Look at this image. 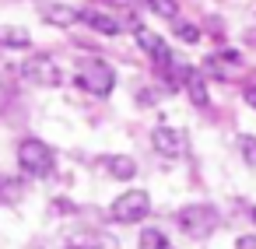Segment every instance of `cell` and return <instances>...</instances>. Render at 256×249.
Segmentation results:
<instances>
[{"mask_svg":"<svg viewBox=\"0 0 256 249\" xmlns=\"http://www.w3.org/2000/svg\"><path fill=\"white\" fill-rule=\"evenodd\" d=\"M74 81H78L81 92H88V95H95V98H106V95H112V88H116V70H112L106 60L92 56V60H81V64H78Z\"/></svg>","mask_w":256,"mask_h":249,"instance_id":"cell-1","label":"cell"},{"mask_svg":"<svg viewBox=\"0 0 256 249\" xmlns=\"http://www.w3.org/2000/svg\"><path fill=\"white\" fill-rule=\"evenodd\" d=\"M18 165H22L25 176H32V179H46V176L53 172V165H56V154H53V148H50L46 140H39V137H25V140L18 144Z\"/></svg>","mask_w":256,"mask_h":249,"instance_id":"cell-2","label":"cell"},{"mask_svg":"<svg viewBox=\"0 0 256 249\" xmlns=\"http://www.w3.org/2000/svg\"><path fill=\"white\" fill-rule=\"evenodd\" d=\"M176 221H179V228H182L190 238H207V235L218 232L221 214H218V207H210V204H190V207H182V210L176 214Z\"/></svg>","mask_w":256,"mask_h":249,"instance_id":"cell-3","label":"cell"},{"mask_svg":"<svg viewBox=\"0 0 256 249\" xmlns=\"http://www.w3.org/2000/svg\"><path fill=\"white\" fill-rule=\"evenodd\" d=\"M148 210H151V196H148V190H126L123 196H116L112 200V221H120V224H137V221H144L148 218Z\"/></svg>","mask_w":256,"mask_h":249,"instance_id":"cell-4","label":"cell"},{"mask_svg":"<svg viewBox=\"0 0 256 249\" xmlns=\"http://www.w3.org/2000/svg\"><path fill=\"white\" fill-rule=\"evenodd\" d=\"M22 78L25 81H32V84H39V88H56L60 81H64V74H60V67L50 60V56H28L25 64H22Z\"/></svg>","mask_w":256,"mask_h":249,"instance_id":"cell-5","label":"cell"},{"mask_svg":"<svg viewBox=\"0 0 256 249\" xmlns=\"http://www.w3.org/2000/svg\"><path fill=\"white\" fill-rule=\"evenodd\" d=\"M134 36H137V46L154 60V67H162V70H168L172 64H176V53L168 50V42L158 36V32H151V28H144V25H137L134 28Z\"/></svg>","mask_w":256,"mask_h":249,"instance_id":"cell-6","label":"cell"},{"mask_svg":"<svg viewBox=\"0 0 256 249\" xmlns=\"http://www.w3.org/2000/svg\"><path fill=\"white\" fill-rule=\"evenodd\" d=\"M151 144H154V151L165 154V158H179V154H186V134L176 130V126H154Z\"/></svg>","mask_w":256,"mask_h":249,"instance_id":"cell-7","label":"cell"},{"mask_svg":"<svg viewBox=\"0 0 256 249\" xmlns=\"http://www.w3.org/2000/svg\"><path fill=\"white\" fill-rule=\"evenodd\" d=\"M81 25H88L98 36H120V18H112L109 11H98V8H81Z\"/></svg>","mask_w":256,"mask_h":249,"instance_id":"cell-8","label":"cell"},{"mask_svg":"<svg viewBox=\"0 0 256 249\" xmlns=\"http://www.w3.org/2000/svg\"><path fill=\"white\" fill-rule=\"evenodd\" d=\"M39 14H42V22L60 25V28H70V25H78V22H81V11H78V8H70V4H42V8H39Z\"/></svg>","mask_w":256,"mask_h":249,"instance_id":"cell-9","label":"cell"},{"mask_svg":"<svg viewBox=\"0 0 256 249\" xmlns=\"http://www.w3.org/2000/svg\"><path fill=\"white\" fill-rule=\"evenodd\" d=\"M238 64H242V56H238L235 50H224V53H214V56L207 60V70H210V74H218V78H228Z\"/></svg>","mask_w":256,"mask_h":249,"instance_id":"cell-10","label":"cell"},{"mask_svg":"<svg viewBox=\"0 0 256 249\" xmlns=\"http://www.w3.org/2000/svg\"><path fill=\"white\" fill-rule=\"evenodd\" d=\"M182 84H186V95H190V102H193V106H200V109H207V106H210V98H207V84H204V78H200L193 67H190V74H186V81H182Z\"/></svg>","mask_w":256,"mask_h":249,"instance_id":"cell-11","label":"cell"},{"mask_svg":"<svg viewBox=\"0 0 256 249\" xmlns=\"http://www.w3.org/2000/svg\"><path fill=\"white\" fill-rule=\"evenodd\" d=\"M28 32L25 28H14V25H0V46L8 50H28Z\"/></svg>","mask_w":256,"mask_h":249,"instance_id":"cell-12","label":"cell"},{"mask_svg":"<svg viewBox=\"0 0 256 249\" xmlns=\"http://www.w3.org/2000/svg\"><path fill=\"white\" fill-rule=\"evenodd\" d=\"M106 168H109L112 179H134V172H137L134 158H126V154H112V158H106Z\"/></svg>","mask_w":256,"mask_h":249,"instance_id":"cell-13","label":"cell"},{"mask_svg":"<svg viewBox=\"0 0 256 249\" xmlns=\"http://www.w3.org/2000/svg\"><path fill=\"white\" fill-rule=\"evenodd\" d=\"M144 4L151 8V14H158L165 22H176L179 18V4H176V0H144Z\"/></svg>","mask_w":256,"mask_h":249,"instance_id":"cell-14","label":"cell"},{"mask_svg":"<svg viewBox=\"0 0 256 249\" xmlns=\"http://www.w3.org/2000/svg\"><path fill=\"white\" fill-rule=\"evenodd\" d=\"M140 249H168L165 232H158V228H144V232H140Z\"/></svg>","mask_w":256,"mask_h":249,"instance_id":"cell-15","label":"cell"},{"mask_svg":"<svg viewBox=\"0 0 256 249\" xmlns=\"http://www.w3.org/2000/svg\"><path fill=\"white\" fill-rule=\"evenodd\" d=\"M238 151L249 168H256V137H238Z\"/></svg>","mask_w":256,"mask_h":249,"instance_id":"cell-16","label":"cell"},{"mask_svg":"<svg viewBox=\"0 0 256 249\" xmlns=\"http://www.w3.org/2000/svg\"><path fill=\"white\" fill-rule=\"evenodd\" d=\"M176 36H179L182 42H196V39H200V28L190 25V22H179V18H176Z\"/></svg>","mask_w":256,"mask_h":249,"instance_id":"cell-17","label":"cell"},{"mask_svg":"<svg viewBox=\"0 0 256 249\" xmlns=\"http://www.w3.org/2000/svg\"><path fill=\"white\" fill-rule=\"evenodd\" d=\"M235 249H256V235H242V238L235 242Z\"/></svg>","mask_w":256,"mask_h":249,"instance_id":"cell-18","label":"cell"},{"mask_svg":"<svg viewBox=\"0 0 256 249\" xmlns=\"http://www.w3.org/2000/svg\"><path fill=\"white\" fill-rule=\"evenodd\" d=\"M246 102L256 109V84H252V88H246Z\"/></svg>","mask_w":256,"mask_h":249,"instance_id":"cell-19","label":"cell"},{"mask_svg":"<svg viewBox=\"0 0 256 249\" xmlns=\"http://www.w3.org/2000/svg\"><path fill=\"white\" fill-rule=\"evenodd\" d=\"M70 249H78V246H70Z\"/></svg>","mask_w":256,"mask_h":249,"instance_id":"cell-20","label":"cell"}]
</instances>
